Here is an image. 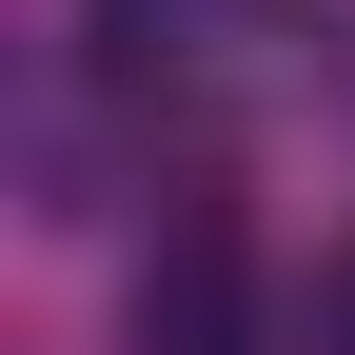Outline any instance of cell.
<instances>
[{
    "instance_id": "2",
    "label": "cell",
    "mask_w": 355,
    "mask_h": 355,
    "mask_svg": "<svg viewBox=\"0 0 355 355\" xmlns=\"http://www.w3.org/2000/svg\"><path fill=\"white\" fill-rule=\"evenodd\" d=\"M296 355H355V237L316 257V277H296Z\"/></svg>"
},
{
    "instance_id": "1",
    "label": "cell",
    "mask_w": 355,
    "mask_h": 355,
    "mask_svg": "<svg viewBox=\"0 0 355 355\" xmlns=\"http://www.w3.org/2000/svg\"><path fill=\"white\" fill-rule=\"evenodd\" d=\"M296 336V296L257 277L217 217H178V237L139 257V296H119V355H277Z\"/></svg>"
}]
</instances>
